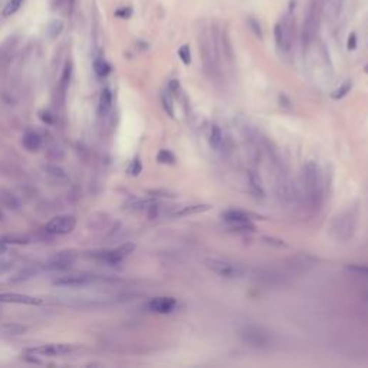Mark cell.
Listing matches in <instances>:
<instances>
[{"label":"cell","instance_id":"obj_1","mask_svg":"<svg viewBox=\"0 0 368 368\" xmlns=\"http://www.w3.org/2000/svg\"><path fill=\"white\" fill-rule=\"evenodd\" d=\"M303 183L311 204L314 207L318 206L322 196V178L318 163H315L314 160H311L303 166Z\"/></svg>","mask_w":368,"mask_h":368},{"label":"cell","instance_id":"obj_2","mask_svg":"<svg viewBox=\"0 0 368 368\" xmlns=\"http://www.w3.org/2000/svg\"><path fill=\"white\" fill-rule=\"evenodd\" d=\"M222 218L234 232L246 233V232H253L255 230V226L252 225L251 222V214L243 211V210H226V211L222 213Z\"/></svg>","mask_w":368,"mask_h":368},{"label":"cell","instance_id":"obj_3","mask_svg":"<svg viewBox=\"0 0 368 368\" xmlns=\"http://www.w3.org/2000/svg\"><path fill=\"white\" fill-rule=\"evenodd\" d=\"M135 249L134 243H124L121 244L117 249H112V251H100V252H92V258L98 259L100 262H104L107 265H118L121 263L122 260L126 259L127 256H130Z\"/></svg>","mask_w":368,"mask_h":368},{"label":"cell","instance_id":"obj_4","mask_svg":"<svg viewBox=\"0 0 368 368\" xmlns=\"http://www.w3.org/2000/svg\"><path fill=\"white\" fill-rule=\"evenodd\" d=\"M206 263L214 273H218L222 278H226V279H236V278H242L244 275V269L240 265L229 262V260L209 259Z\"/></svg>","mask_w":368,"mask_h":368},{"label":"cell","instance_id":"obj_5","mask_svg":"<svg viewBox=\"0 0 368 368\" xmlns=\"http://www.w3.org/2000/svg\"><path fill=\"white\" fill-rule=\"evenodd\" d=\"M76 226L75 216L71 214H62L50 219L45 226V232L49 234H68L72 233Z\"/></svg>","mask_w":368,"mask_h":368},{"label":"cell","instance_id":"obj_6","mask_svg":"<svg viewBox=\"0 0 368 368\" xmlns=\"http://www.w3.org/2000/svg\"><path fill=\"white\" fill-rule=\"evenodd\" d=\"M101 278L97 275H88V273H72V275L59 276L53 279V285L64 286V288H81L88 285L100 282Z\"/></svg>","mask_w":368,"mask_h":368},{"label":"cell","instance_id":"obj_7","mask_svg":"<svg viewBox=\"0 0 368 368\" xmlns=\"http://www.w3.org/2000/svg\"><path fill=\"white\" fill-rule=\"evenodd\" d=\"M72 351H74V347L69 344H45V345L32 347L26 350V352L32 355H41V357H59V355H67Z\"/></svg>","mask_w":368,"mask_h":368},{"label":"cell","instance_id":"obj_8","mask_svg":"<svg viewBox=\"0 0 368 368\" xmlns=\"http://www.w3.org/2000/svg\"><path fill=\"white\" fill-rule=\"evenodd\" d=\"M242 338L244 343L251 344L252 347H266L270 343V338L266 332H263L258 326H248L244 328L242 332Z\"/></svg>","mask_w":368,"mask_h":368},{"label":"cell","instance_id":"obj_9","mask_svg":"<svg viewBox=\"0 0 368 368\" xmlns=\"http://www.w3.org/2000/svg\"><path fill=\"white\" fill-rule=\"evenodd\" d=\"M147 308L156 314H171L177 308V301L171 296H157L147 303Z\"/></svg>","mask_w":368,"mask_h":368},{"label":"cell","instance_id":"obj_10","mask_svg":"<svg viewBox=\"0 0 368 368\" xmlns=\"http://www.w3.org/2000/svg\"><path fill=\"white\" fill-rule=\"evenodd\" d=\"M42 299L23 293H0V303H20V305H42Z\"/></svg>","mask_w":368,"mask_h":368},{"label":"cell","instance_id":"obj_11","mask_svg":"<svg viewBox=\"0 0 368 368\" xmlns=\"http://www.w3.org/2000/svg\"><path fill=\"white\" fill-rule=\"evenodd\" d=\"M22 144H23V147H25L26 150L34 152V151H38L42 147V137H41L39 133H36L34 130H29L23 135Z\"/></svg>","mask_w":368,"mask_h":368},{"label":"cell","instance_id":"obj_12","mask_svg":"<svg viewBox=\"0 0 368 368\" xmlns=\"http://www.w3.org/2000/svg\"><path fill=\"white\" fill-rule=\"evenodd\" d=\"M112 108V92L108 88L102 89L100 95V104H98V114L101 117L107 115Z\"/></svg>","mask_w":368,"mask_h":368},{"label":"cell","instance_id":"obj_13","mask_svg":"<svg viewBox=\"0 0 368 368\" xmlns=\"http://www.w3.org/2000/svg\"><path fill=\"white\" fill-rule=\"evenodd\" d=\"M211 209L210 204H193V206H184L181 209H178L174 213L177 218H186V216H192V214H199V213H204Z\"/></svg>","mask_w":368,"mask_h":368},{"label":"cell","instance_id":"obj_14","mask_svg":"<svg viewBox=\"0 0 368 368\" xmlns=\"http://www.w3.org/2000/svg\"><path fill=\"white\" fill-rule=\"evenodd\" d=\"M209 144L211 148L214 150H220L222 144H223V134H222V130L219 128V126L213 124L210 127L209 131Z\"/></svg>","mask_w":368,"mask_h":368},{"label":"cell","instance_id":"obj_15","mask_svg":"<svg viewBox=\"0 0 368 368\" xmlns=\"http://www.w3.org/2000/svg\"><path fill=\"white\" fill-rule=\"evenodd\" d=\"M71 78H72V64L67 62V65L64 68V72H62V76H60V82H59V88H60L62 94L67 92L68 86L71 84Z\"/></svg>","mask_w":368,"mask_h":368},{"label":"cell","instance_id":"obj_16","mask_svg":"<svg viewBox=\"0 0 368 368\" xmlns=\"http://www.w3.org/2000/svg\"><path fill=\"white\" fill-rule=\"evenodd\" d=\"M26 331V326L20 325V324H15V322H8L0 326V332L6 335H22Z\"/></svg>","mask_w":368,"mask_h":368},{"label":"cell","instance_id":"obj_17","mask_svg":"<svg viewBox=\"0 0 368 368\" xmlns=\"http://www.w3.org/2000/svg\"><path fill=\"white\" fill-rule=\"evenodd\" d=\"M248 176H249V186H251L252 193H253L255 196H258V197H265V192H263L262 184H260L259 178L256 177V174H255L253 171H249Z\"/></svg>","mask_w":368,"mask_h":368},{"label":"cell","instance_id":"obj_18","mask_svg":"<svg viewBox=\"0 0 368 368\" xmlns=\"http://www.w3.org/2000/svg\"><path fill=\"white\" fill-rule=\"evenodd\" d=\"M62 29H64V23H62V20H58V19H55V20H52L48 27H46V34L49 36L50 39H55V38H58L60 32H62Z\"/></svg>","mask_w":368,"mask_h":368},{"label":"cell","instance_id":"obj_19","mask_svg":"<svg viewBox=\"0 0 368 368\" xmlns=\"http://www.w3.org/2000/svg\"><path fill=\"white\" fill-rule=\"evenodd\" d=\"M94 71L98 76H107L111 72V67H109L108 62H105L104 59H95Z\"/></svg>","mask_w":368,"mask_h":368},{"label":"cell","instance_id":"obj_20","mask_svg":"<svg viewBox=\"0 0 368 368\" xmlns=\"http://www.w3.org/2000/svg\"><path fill=\"white\" fill-rule=\"evenodd\" d=\"M25 0H9L8 5L3 9V16L10 17L12 15H15L17 10L20 9V6L23 5Z\"/></svg>","mask_w":368,"mask_h":368},{"label":"cell","instance_id":"obj_21","mask_svg":"<svg viewBox=\"0 0 368 368\" xmlns=\"http://www.w3.org/2000/svg\"><path fill=\"white\" fill-rule=\"evenodd\" d=\"M347 270L351 272V273H355V275L368 278V263H352V265L347 266Z\"/></svg>","mask_w":368,"mask_h":368},{"label":"cell","instance_id":"obj_22","mask_svg":"<svg viewBox=\"0 0 368 368\" xmlns=\"http://www.w3.org/2000/svg\"><path fill=\"white\" fill-rule=\"evenodd\" d=\"M157 161L161 164H174L176 156L170 150H160L159 154H157Z\"/></svg>","mask_w":368,"mask_h":368},{"label":"cell","instance_id":"obj_23","mask_svg":"<svg viewBox=\"0 0 368 368\" xmlns=\"http://www.w3.org/2000/svg\"><path fill=\"white\" fill-rule=\"evenodd\" d=\"M351 88H352V82L351 81H347L345 84H343L340 88H336L334 92H332V100H341V98H344L348 92L351 91Z\"/></svg>","mask_w":368,"mask_h":368},{"label":"cell","instance_id":"obj_24","mask_svg":"<svg viewBox=\"0 0 368 368\" xmlns=\"http://www.w3.org/2000/svg\"><path fill=\"white\" fill-rule=\"evenodd\" d=\"M161 101H163V107L166 109V112L170 117H174V107H173V102H171L170 92H164L163 97H161Z\"/></svg>","mask_w":368,"mask_h":368},{"label":"cell","instance_id":"obj_25","mask_svg":"<svg viewBox=\"0 0 368 368\" xmlns=\"http://www.w3.org/2000/svg\"><path fill=\"white\" fill-rule=\"evenodd\" d=\"M142 170V164L140 159H134L131 163H130V166L127 168V173L130 174V176H138L140 173H141Z\"/></svg>","mask_w":368,"mask_h":368},{"label":"cell","instance_id":"obj_26","mask_svg":"<svg viewBox=\"0 0 368 368\" xmlns=\"http://www.w3.org/2000/svg\"><path fill=\"white\" fill-rule=\"evenodd\" d=\"M34 275L35 272L32 269H25V270H22V272H19L17 275L13 276L10 281H12V282H25L27 279H30Z\"/></svg>","mask_w":368,"mask_h":368},{"label":"cell","instance_id":"obj_27","mask_svg":"<svg viewBox=\"0 0 368 368\" xmlns=\"http://www.w3.org/2000/svg\"><path fill=\"white\" fill-rule=\"evenodd\" d=\"M178 56L183 60L184 65H190L192 62V53H190V48L187 45H183L180 49H178Z\"/></svg>","mask_w":368,"mask_h":368},{"label":"cell","instance_id":"obj_28","mask_svg":"<svg viewBox=\"0 0 368 368\" xmlns=\"http://www.w3.org/2000/svg\"><path fill=\"white\" fill-rule=\"evenodd\" d=\"M248 25H249V27L252 29V32L253 34L256 35L258 38H263V34H262V26H260V23L256 20V19H253V17H249L248 19Z\"/></svg>","mask_w":368,"mask_h":368},{"label":"cell","instance_id":"obj_29","mask_svg":"<svg viewBox=\"0 0 368 368\" xmlns=\"http://www.w3.org/2000/svg\"><path fill=\"white\" fill-rule=\"evenodd\" d=\"M46 170L49 171V174H52L53 177H56V178H68V174L65 173V170L58 167V166H49Z\"/></svg>","mask_w":368,"mask_h":368},{"label":"cell","instance_id":"obj_30","mask_svg":"<svg viewBox=\"0 0 368 368\" xmlns=\"http://www.w3.org/2000/svg\"><path fill=\"white\" fill-rule=\"evenodd\" d=\"M168 92H171V95H174V97H178V94H180V84H178V81H176V79H171V81H170V84H168Z\"/></svg>","mask_w":368,"mask_h":368},{"label":"cell","instance_id":"obj_31","mask_svg":"<svg viewBox=\"0 0 368 368\" xmlns=\"http://www.w3.org/2000/svg\"><path fill=\"white\" fill-rule=\"evenodd\" d=\"M131 15H133V9L131 8H121L115 12V16L122 17V19H128Z\"/></svg>","mask_w":368,"mask_h":368},{"label":"cell","instance_id":"obj_32","mask_svg":"<svg viewBox=\"0 0 368 368\" xmlns=\"http://www.w3.org/2000/svg\"><path fill=\"white\" fill-rule=\"evenodd\" d=\"M12 268H13V263H12V262H9V260H0V275L9 272Z\"/></svg>","mask_w":368,"mask_h":368},{"label":"cell","instance_id":"obj_33","mask_svg":"<svg viewBox=\"0 0 368 368\" xmlns=\"http://www.w3.org/2000/svg\"><path fill=\"white\" fill-rule=\"evenodd\" d=\"M347 48H348V50H354L355 48H357V35L354 34H350V36H348V42H347Z\"/></svg>","mask_w":368,"mask_h":368},{"label":"cell","instance_id":"obj_34","mask_svg":"<svg viewBox=\"0 0 368 368\" xmlns=\"http://www.w3.org/2000/svg\"><path fill=\"white\" fill-rule=\"evenodd\" d=\"M6 251H8V244H6V243L0 239V256H2V255H5Z\"/></svg>","mask_w":368,"mask_h":368},{"label":"cell","instance_id":"obj_35","mask_svg":"<svg viewBox=\"0 0 368 368\" xmlns=\"http://www.w3.org/2000/svg\"><path fill=\"white\" fill-rule=\"evenodd\" d=\"M317 2H318L319 5H324V2H325V0H317Z\"/></svg>","mask_w":368,"mask_h":368},{"label":"cell","instance_id":"obj_36","mask_svg":"<svg viewBox=\"0 0 368 368\" xmlns=\"http://www.w3.org/2000/svg\"><path fill=\"white\" fill-rule=\"evenodd\" d=\"M68 2H69L71 5H74V2H75V0H68Z\"/></svg>","mask_w":368,"mask_h":368},{"label":"cell","instance_id":"obj_37","mask_svg":"<svg viewBox=\"0 0 368 368\" xmlns=\"http://www.w3.org/2000/svg\"><path fill=\"white\" fill-rule=\"evenodd\" d=\"M365 72H367V74H368V65H367V67H365Z\"/></svg>","mask_w":368,"mask_h":368},{"label":"cell","instance_id":"obj_38","mask_svg":"<svg viewBox=\"0 0 368 368\" xmlns=\"http://www.w3.org/2000/svg\"><path fill=\"white\" fill-rule=\"evenodd\" d=\"M0 218H2V214H0Z\"/></svg>","mask_w":368,"mask_h":368}]
</instances>
